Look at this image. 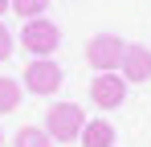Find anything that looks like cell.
Returning a JSON list of instances; mask_svg holds the SVG:
<instances>
[{
    "mask_svg": "<svg viewBox=\"0 0 151 147\" xmlns=\"http://www.w3.org/2000/svg\"><path fill=\"white\" fill-rule=\"evenodd\" d=\"M61 82H65V74H61V66H57L53 57H33L25 66V74H21V86H25L29 94H37V98L57 94Z\"/></svg>",
    "mask_w": 151,
    "mask_h": 147,
    "instance_id": "cell-1",
    "label": "cell"
},
{
    "mask_svg": "<svg viewBox=\"0 0 151 147\" xmlns=\"http://www.w3.org/2000/svg\"><path fill=\"white\" fill-rule=\"evenodd\" d=\"M82 127H86V110L78 106V102H57L45 110V131H49L53 143H70L82 135Z\"/></svg>",
    "mask_w": 151,
    "mask_h": 147,
    "instance_id": "cell-2",
    "label": "cell"
},
{
    "mask_svg": "<svg viewBox=\"0 0 151 147\" xmlns=\"http://www.w3.org/2000/svg\"><path fill=\"white\" fill-rule=\"evenodd\" d=\"M57 45H61V29L49 17H33L21 24V49H29L33 57H53Z\"/></svg>",
    "mask_w": 151,
    "mask_h": 147,
    "instance_id": "cell-3",
    "label": "cell"
},
{
    "mask_svg": "<svg viewBox=\"0 0 151 147\" xmlns=\"http://www.w3.org/2000/svg\"><path fill=\"white\" fill-rule=\"evenodd\" d=\"M123 53H127V45L114 33H98L94 41H86V66L98 70V74H110V70H119Z\"/></svg>",
    "mask_w": 151,
    "mask_h": 147,
    "instance_id": "cell-4",
    "label": "cell"
},
{
    "mask_svg": "<svg viewBox=\"0 0 151 147\" xmlns=\"http://www.w3.org/2000/svg\"><path fill=\"white\" fill-rule=\"evenodd\" d=\"M90 102L98 106V110H119L127 102V78L123 74H94V82H90Z\"/></svg>",
    "mask_w": 151,
    "mask_h": 147,
    "instance_id": "cell-5",
    "label": "cell"
},
{
    "mask_svg": "<svg viewBox=\"0 0 151 147\" xmlns=\"http://www.w3.org/2000/svg\"><path fill=\"white\" fill-rule=\"evenodd\" d=\"M119 74L127 78V86L151 82V45H127L123 61H119Z\"/></svg>",
    "mask_w": 151,
    "mask_h": 147,
    "instance_id": "cell-6",
    "label": "cell"
},
{
    "mask_svg": "<svg viewBox=\"0 0 151 147\" xmlns=\"http://www.w3.org/2000/svg\"><path fill=\"white\" fill-rule=\"evenodd\" d=\"M114 127L106 119H86V127H82V135H78V143L82 147H114Z\"/></svg>",
    "mask_w": 151,
    "mask_h": 147,
    "instance_id": "cell-7",
    "label": "cell"
},
{
    "mask_svg": "<svg viewBox=\"0 0 151 147\" xmlns=\"http://www.w3.org/2000/svg\"><path fill=\"white\" fill-rule=\"evenodd\" d=\"M17 106H21V82L0 74V115H12Z\"/></svg>",
    "mask_w": 151,
    "mask_h": 147,
    "instance_id": "cell-8",
    "label": "cell"
},
{
    "mask_svg": "<svg viewBox=\"0 0 151 147\" xmlns=\"http://www.w3.org/2000/svg\"><path fill=\"white\" fill-rule=\"evenodd\" d=\"M12 147H53V139H49L45 127H21L17 139H12Z\"/></svg>",
    "mask_w": 151,
    "mask_h": 147,
    "instance_id": "cell-9",
    "label": "cell"
},
{
    "mask_svg": "<svg viewBox=\"0 0 151 147\" xmlns=\"http://www.w3.org/2000/svg\"><path fill=\"white\" fill-rule=\"evenodd\" d=\"M45 8H49V0H12V4H8V12H17L21 21H33V17H45Z\"/></svg>",
    "mask_w": 151,
    "mask_h": 147,
    "instance_id": "cell-10",
    "label": "cell"
},
{
    "mask_svg": "<svg viewBox=\"0 0 151 147\" xmlns=\"http://www.w3.org/2000/svg\"><path fill=\"white\" fill-rule=\"evenodd\" d=\"M8 57H12V33L0 24V61H8Z\"/></svg>",
    "mask_w": 151,
    "mask_h": 147,
    "instance_id": "cell-11",
    "label": "cell"
},
{
    "mask_svg": "<svg viewBox=\"0 0 151 147\" xmlns=\"http://www.w3.org/2000/svg\"><path fill=\"white\" fill-rule=\"evenodd\" d=\"M8 4H12V0H0V17H4V12H8Z\"/></svg>",
    "mask_w": 151,
    "mask_h": 147,
    "instance_id": "cell-12",
    "label": "cell"
},
{
    "mask_svg": "<svg viewBox=\"0 0 151 147\" xmlns=\"http://www.w3.org/2000/svg\"><path fill=\"white\" fill-rule=\"evenodd\" d=\"M0 143H4V131H0Z\"/></svg>",
    "mask_w": 151,
    "mask_h": 147,
    "instance_id": "cell-13",
    "label": "cell"
}]
</instances>
